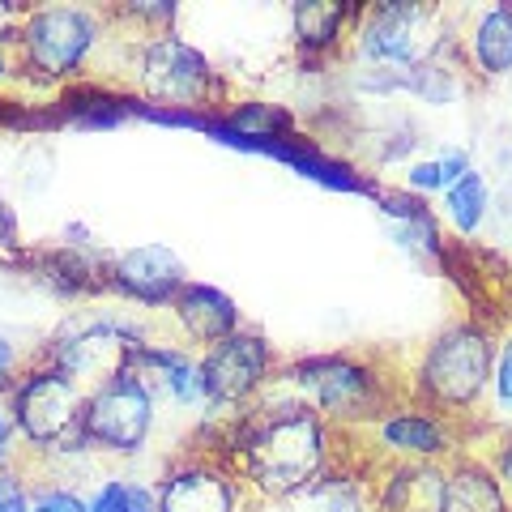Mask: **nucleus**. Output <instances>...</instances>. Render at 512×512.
Here are the masks:
<instances>
[{
  "label": "nucleus",
  "instance_id": "obj_1",
  "mask_svg": "<svg viewBox=\"0 0 512 512\" xmlns=\"http://www.w3.org/2000/svg\"><path fill=\"white\" fill-rule=\"evenodd\" d=\"M325 423L308 406H282L261 414L239 436V461L248 483L265 495H295L325 470Z\"/></svg>",
  "mask_w": 512,
  "mask_h": 512
},
{
  "label": "nucleus",
  "instance_id": "obj_2",
  "mask_svg": "<svg viewBox=\"0 0 512 512\" xmlns=\"http://www.w3.org/2000/svg\"><path fill=\"white\" fill-rule=\"evenodd\" d=\"M94 39H99V18L82 5H47L35 9L9 30V47L18 69L43 82H60L82 69Z\"/></svg>",
  "mask_w": 512,
  "mask_h": 512
},
{
  "label": "nucleus",
  "instance_id": "obj_3",
  "mask_svg": "<svg viewBox=\"0 0 512 512\" xmlns=\"http://www.w3.org/2000/svg\"><path fill=\"white\" fill-rule=\"evenodd\" d=\"M86 389L60 367H35L9 389V414L18 436L35 448H69V440L82 444V414Z\"/></svg>",
  "mask_w": 512,
  "mask_h": 512
},
{
  "label": "nucleus",
  "instance_id": "obj_4",
  "mask_svg": "<svg viewBox=\"0 0 512 512\" xmlns=\"http://www.w3.org/2000/svg\"><path fill=\"white\" fill-rule=\"evenodd\" d=\"M154 427V384L137 367H120L99 389H90L82 414V444L103 453H137Z\"/></svg>",
  "mask_w": 512,
  "mask_h": 512
},
{
  "label": "nucleus",
  "instance_id": "obj_5",
  "mask_svg": "<svg viewBox=\"0 0 512 512\" xmlns=\"http://www.w3.org/2000/svg\"><path fill=\"white\" fill-rule=\"evenodd\" d=\"M141 94L150 107L167 111H205L214 94V69L205 52L175 35H158L141 52Z\"/></svg>",
  "mask_w": 512,
  "mask_h": 512
},
{
  "label": "nucleus",
  "instance_id": "obj_6",
  "mask_svg": "<svg viewBox=\"0 0 512 512\" xmlns=\"http://www.w3.org/2000/svg\"><path fill=\"white\" fill-rule=\"evenodd\" d=\"M487 380V342L478 329H453L427 350L419 384L436 406H470L478 402Z\"/></svg>",
  "mask_w": 512,
  "mask_h": 512
},
{
  "label": "nucleus",
  "instance_id": "obj_7",
  "mask_svg": "<svg viewBox=\"0 0 512 512\" xmlns=\"http://www.w3.org/2000/svg\"><path fill=\"white\" fill-rule=\"evenodd\" d=\"M269 363H274V350H269L261 333H231L227 342L205 350V359L197 363L201 402H214V406L248 402L269 380Z\"/></svg>",
  "mask_w": 512,
  "mask_h": 512
},
{
  "label": "nucleus",
  "instance_id": "obj_8",
  "mask_svg": "<svg viewBox=\"0 0 512 512\" xmlns=\"http://www.w3.org/2000/svg\"><path fill=\"white\" fill-rule=\"evenodd\" d=\"M291 380H299L312 393V402L329 419H363L376 410V376L350 359H308L291 367Z\"/></svg>",
  "mask_w": 512,
  "mask_h": 512
},
{
  "label": "nucleus",
  "instance_id": "obj_9",
  "mask_svg": "<svg viewBox=\"0 0 512 512\" xmlns=\"http://www.w3.org/2000/svg\"><path fill=\"white\" fill-rule=\"evenodd\" d=\"M431 9L384 5L372 9L359 26V52L376 64H419L431 47Z\"/></svg>",
  "mask_w": 512,
  "mask_h": 512
},
{
  "label": "nucleus",
  "instance_id": "obj_10",
  "mask_svg": "<svg viewBox=\"0 0 512 512\" xmlns=\"http://www.w3.org/2000/svg\"><path fill=\"white\" fill-rule=\"evenodd\" d=\"M107 274L120 295L137 299V303H171L184 286L180 256L163 244H141V248L120 252Z\"/></svg>",
  "mask_w": 512,
  "mask_h": 512
},
{
  "label": "nucleus",
  "instance_id": "obj_11",
  "mask_svg": "<svg viewBox=\"0 0 512 512\" xmlns=\"http://www.w3.org/2000/svg\"><path fill=\"white\" fill-rule=\"evenodd\" d=\"M175 303V316L192 342H205V346H218L227 342L231 333H239V308L231 295H222L218 286H205V282H184L180 295L171 299Z\"/></svg>",
  "mask_w": 512,
  "mask_h": 512
},
{
  "label": "nucleus",
  "instance_id": "obj_12",
  "mask_svg": "<svg viewBox=\"0 0 512 512\" xmlns=\"http://www.w3.org/2000/svg\"><path fill=\"white\" fill-rule=\"evenodd\" d=\"M158 512H235V483L210 466H184L167 474Z\"/></svg>",
  "mask_w": 512,
  "mask_h": 512
},
{
  "label": "nucleus",
  "instance_id": "obj_13",
  "mask_svg": "<svg viewBox=\"0 0 512 512\" xmlns=\"http://www.w3.org/2000/svg\"><path fill=\"white\" fill-rule=\"evenodd\" d=\"M448 474L431 466H406L384 487V512H444Z\"/></svg>",
  "mask_w": 512,
  "mask_h": 512
},
{
  "label": "nucleus",
  "instance_id": "obj_14",
  "mask_svg": "<svg viewBox=\"0 0 512 512\" xmlns=\"http://www.w3.org/2000/svg\"><path fill=\"white\" fill-rule=\"evenodd\" d=\"M380 440H384V448L406 453V457H436L448 448L440 423L427 419V414H414V410L389 414V419L380 423Z\"/></svg>",
  "mask_w": 512,
  "mask_h": 512
},
{
  "label": "nucleus",
  "instance_id": "obj_15",
  "mask_svg": "<svg viewBox=\"0 0 512 512\" xmlns=\"http://www.w3.org/2000/svg\"><path fill=\"white\" fill-rule=\"evenodd\" d=\"M474 60H478V69L491 73V77H500L512 69V9H491L478 18L474 26Z\"/></svg>",
  "mask_w": 512,
  "mask_h": 512
},
{
  "label": "nucleus",
  "instance_id": "obj_16",
  "mask_svg": "<svg viewBox=\"0 0 512 512\" xmlns=\"http://www.w3.org/2000/svg\"><path fill=\"white\" fill-rule=\"evenodd\" d=\"M444 512H508V508L495 478H487L483 470H457L448 474Z\"/></svg>",
  "mask_w": 512,
  "mask_h": 512
},
{
  "label": "nucleus",
  "instance_id": "obj_17",
  "mask_svg": "<svg viewBox=\"0 0 512 512\" xmlns=\"http://www.w3.org/2000/svg\"><path fill=\"white\" fill-rule=\"evenodd\" d=\"M291 18H295V39L308 47V52H325V47L338 43L350 9L346 5H320V0H308V5H295Z\"/></svg>",
  "mask_w": 512,
  "mask_h": 512
},
{
  "label": "nucleus",
  "instance_id": "obj_18",
  "mask_svg": "<svg viewBox=\"0 0 512 512\" xmlns=\"http://www.w3.org/2000/svg\"><path fill=\"white\" fill-rule=\"evenodd\" d=\"M218 120L239 137H291V116L274 103H239Z\"/></svg>",
  "mask_w": 512,
  "mask_h": 512
},
{
  "label": "nucleus",
  "instance_id": "obj_19",
  "mask_svg": "<svg viewBox=\"0 0 512 512\" xmlns=\"http://www.w3.org/2000/svg\"><path fill=\"white\" fill-rule=\"evenodd\" d=\"M444 210H448V218H453V227L461 235H474L478 222H483V214H487V184L470 171L466 180L444 192Z\"/></svg>",
  "mask_w": 512,
  "mask_h": 512
},
{
  "label": "nucleus",
  "instance_id": "obj_20",
  "mask_svg": "<svg viewBox=\"0 0 512 512\" xmlns=\"http://www.w3.org/2000/svg\"><path fill=\"white\" fill-rule=\"evenodd\" d=\"M30 512H86V500L82 495H73V491H39L35 495V504H30Z\"/></svg>",
  "mask_w": 512,
  "mask_h": 512
},
{
  "label": "nucleus",
  "instance_id": "obj_21",
  "mask_svg": "<svg viewBox=\"0 0 512 512\" xmlns=\"http://www.w3.org/2000/svg\"><path fill=\"white\" fill-rule=\"evenodd\" d=\"M30 504H35V495L18 483V474L0 470V512H30Z\"/></svg>",
  "mask_w": 512,
  "mask_h": 512
},
{
  "label": "nucleus",
  "instance_id": "obj_22",
  "mask_svg": "<svg viewBox=\"0 0 512 512\" xmlns=\"http://www.w3.org/2000/svg\"><path fill=\"white\" fill-rule=\"evenodd\" d=\"M124 500H128V483L111 478V483H103V487L86 500V512H124Z\"/></svg>",
  "mask_w": 512,
  "mask_h": 512
},
{
  "label": "nucleus",
  "instance_id": "obj_23",
  "mask_svg": "<svg viewBox=\"0 0 512 512\" xmlns=\"http://www.w3.org/2000/svg\"><path fill=\"white\" fill-rule=\"evenodd\" d=\"M9 252H18V214L0 197V256H9Z\"/></svg>",
  "mask_w": 512,
  "mask_h": 512
},
{
  "label": "nucleus",
  "instance_id": "obj_24",
  "mask_svg": "<svg viewBox=\"0 0 512 512\" xmlns=\"http://www.w3.org/2000/svg\"><path fill=\"white\" fill-rule=\"evenodd\" d=\"M410 188H419V192H436V188H444L440 163H414V167H410Z\"/></svg>",
  "mask_w": 512,
  "mask_h": 512
},
{
  "label": "nucleus",
  "instance_id": "obj_25",
  "mask_svg": "<svg viewBox=\"0 0 512 512\" xmlns=\"http://www.w3.org/2000/svg\"><path fill=\"white\" fill-rule=\"evenodd\" d=\"M495 389H500V406L512 410V342L504 346L500 367H495Z\"/></svg>",
  "mask_w": 512,
  "mask_h": 512
},
{
  "label": "nucleus",
  "instance_id": "obj_26",
  "mask_svg": "<svg viewBox=\"0 0 512 512\" xmlns=\"http://www.w3.org/2000/svg\"><path fill=\"white\" fill-rule=\"evenodd\" d=\"M18 363H22V355H18V346H13L5 333H0V389L18 376Z\"/></svg>",
  "mask_w": 512,
  "mask_h": 512
},
{
  "label": "nucleus",
  "instance_id": "obj_27",
  "mask_svg": "<svg viewBox=\"0 0 512 512\" xmlns=\"http://www.w3.org/2000/svg\"><path fill=\"white\" fill-rule=\"evenodd\" d=\"M13 436H18V427H13V414H9V406H0V470H5L9 457H13Z\"/></svg>",
  "mask_w": 512,
  "mask_h": 512
},
{
  "label": "nucleus",
  "instance_id": "obj_28",
  "mask_svg": "<svg viewBox=\"0 0 512 512\" xmlns=\"http://www.w3.org/2000/svg\"><path fill=\"white\" fill-rule=\"evenodd\" d=\"M124 512H158V500L150 487H137L128 483V500H124Z\"/></svg>",
  "mask_w": 512,
  "mask_h": 512
},
{
  "label": "nucleus",
  "instance_id": "obj_29",
  "mask_svg": "<svg viewBox=\"0 0 512 512\" xmlns=\"http://www.w3.org/2000/svg\"><path fill=\"white\" fill-rule=\"evenodd\" d=\"M13 69H18V60H13V56L5 52V47H0V82H5V77H9Z\"/></svg>",
  "mask_w": 512,
  "mask_h": 512
},
{
  "label": "nucleus",
  "instance_id": "obj_30",
  "mask_svg": "<svg viewBox=\"0 0 512 512\" xmlns=\"http://www.w3.org/2000/svg\"><path fill=\"white\" fill-rule=\"evenodd\" d=\"M500 470H504V478H508V483H512V448H508V453H504V461H500Z\"/></svg>",
  "mask_w": 512,
  "mask_h": 512
}]
</instances>
